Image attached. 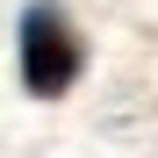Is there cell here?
I'll return each mask as SVG.
<instances>
[{"mask_svg":"<svg viewBox=\"0 0 158 158\" xmlns=\"http://www.w3.org/2000/svg\"><path fill=\"white\" fill-rule=\"evenodd\" d=\"M79 72H86V43H79L72 15L58 0H36V7L22 15V79H29V94L58 101V94H72Z\"/></svg>","mask_w":158,"mask_h":158,"instance_id":"obj_1","label":"cell"}]
</instances>
